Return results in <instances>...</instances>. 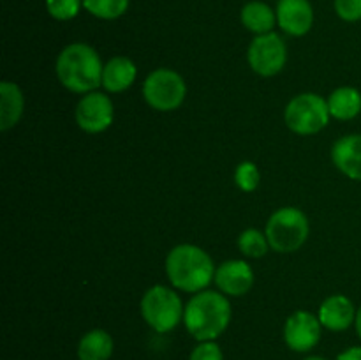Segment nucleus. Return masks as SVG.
<instances>
[{"label":"nucleus","instance_id":"bb28decb","mask_svg":"<svg viewBox=\"0 0 361 360\" xmlns=\"http://www.w3.org/2000/svg\"><path fill=\"white\" fill-rule=\"evenodd\" d=\"M355 325H356V332H358V335H360V339H361V307L358 309V313H356Z\"/></svg>","mask_w":361,"mask_h":360},{"label":"nucleus","instance_id":"4be33fe9","mask_svg":"<svg viewBox=\"0 0 361 360\" xmlns=\"http://www.w3.org/2000/svg\"><path fill=\"white\" fill-rule=\"evenodd\" d=\"M81 6H83V0H46V9L49 16L60 21L73 20L74 16H78Z\"/></svg>","mask_w":361,"mask_h":360},{"label":"nucleus","instance_id":"1a4fd4ad","mask_svg":"<svg viewBox=\"0 0 361 360\" xmlns=\"http://www.w3.org/2000/svg\"><path fill=\"white\" fill-rule=\"evenodd\" d=\"M113 102L101 92H90L76 106V122L87 133H102L113 122Z\"/></svg>","mask_w":361,"mask_h":360},{"label":"nucleus","instance_id":"f03ea898","mask_svg":"<svg viewBox=\"0 0 361 360\" xmlns=\"http://www.w3.org/2000/svg\"><path fill=\"white\" fill-rule=\"evenodd\" d=\"M231 306L221 293L201 292L189 300L183 313V323L197 341H214L228 328Z\"/></svg>","mask_w":361,"mask_h":360},{"label":"nucleus","instance_id":"aec40b11","mask_svg":"<svg viewBox=\"0 0 361 360\" xmlns=\"http://www.w3.org/2000/svg\"><path fill=\"white\" fill-rule=\"evenodd\" d=\"M83 7L101 20H116L129 9V0H83Z\"/></svg>","mask_w":361,"mask_h":360},{"label":"nucleus","instance_id":"f3484780","mask_svg":"<svg viewBox=\"0 0 361 360\" xmlns=\"http://www.w3.org/2000/svg\"><path fill=\"white\" fill-rule=\"evenodd\" d=\"M113 337L106 330L95 328L85 334L78 344V359L80 360H109L113 355Z\"/></svg>","mask_w":361,"mask_h":360},{"label":"nucleus","instance_id":"412c9836","mask_svg":"<svg viewBox=\"0 0 361 360\" xmlns=\"http://www.w3.org/2000/svg\"><path fill=\"white\" fill-rule=\"evenodd\" d=\"M268 239L257 229H245L238 239V247L245 256L250 258H261L267 254L268 251Z\"/></svg>","mask_w":361,"mask_h":360},{"label":"nucleus","instance_id":"4468645a","mask_svg":"<svg viewBox=\"0 0 361 360\" xmlns=\"http://www.w3.org/2000/svg\"><path fill=\"white\" fill-rule=\"evenodd\" d=\"M334 164L353 180H361V134L341 138L331 148Z\"/></svg>","mask_w":361,"mask_h":360},{"label":"nucleus","instance_id":"9d476101","mask_svg":"<svg viewBox=\"0 0 361 360\" xmlns=\"http://www.w3.org/2000/svg\"><path fill=\"white\" fill-rule=\"evenodd\" d=\"M321 321L309 311H296L288 318L284 327L286 344L293 352H310L321 339Z\"/></svg>","mask_w":361,"mask_h":360},{"label":"nucleus","instance_id":"7ed1b4c3","mask_svg":"<svg viewBox=\"0 0 361 360\" xmlns=\"http://www.w3.org/2000/svg\"><path fill=\"white\" fill-rule=\"evenodd\" d=\"M166 272L175 288L196 293L207 288L215 275L212 258L192 244L176 246L166 260Z\"/></svg>","mask_w":361,"mask_h":360},{"label":"nucleus","instance_id":"39448f33","mask_svg":"<svg viewBox=\"0 0 361 360\" xmlns=\"http://www.w3.org/2000/svg\"><path fill=\"white\" fill-rule=\"evenodd\" d=\"M183 313L185 309L180 296L166 286H154L141 299V314L145 321L161 334L173 330L182 321Z\"/></svg>","mask_w":361,"mask_h":360},{"label":"nucleus","instance_id":"b1692460","mask_svg":"<svg viewBox=\"0 0 361 360\" xmlns=\"http://www.w3.org/2000/svg\"><path fill=\"white\" fill-rule=\"evenodd\" d=\"M335 13L344 21L361 20V0H334Z\"/></svg>","mask_w":361,"mask_h":360},{"label":"nucleus","instance_id":"cd10ccee","mask_svg":"<svg viewBox=\"0 0 361 360\" xmlns=\"http://www.w3.org/2000/svg\"><path fill=\"white\" fill-rule=\"evenodd\" d=\"M305 360H326V359H323V356H307Z\"/></svg>","mask_w":361,"mask_h":360},{"label":"nucleus","instance_id":"a211bd4d","mask_svg":"<svg viewBox=\"0 0 361 360\" xmlns=\"http://www.w3.org/2000/svg\"><path fill=\"white\" fill-rule=\"evenodd\" d=\"M242 23L245 25V28H249L250 32L257 35H263L271 32V28L275 27V21H277V13L271 11L270 6H267L264 2H249L243 6L242 14Z\"/></svg>","mask_w":361,"mask_h":360},{"label":"nucleus","instance_id":"423d86ee","mask_svg":"<svg viewBox=\"0 0 361 360\" xmlns=\"http://www.w3.org/2000/svg\"><path fill=\"white\" fill-rule=\"evenodd\" d=\"M286 124L296 134H316L330 119L328 101L317 94H300L289 101L284 113Z\"/></svg>","mask_w":361,"mask_h":360},{"label":"nucleus","instance_id":"9b49d317","mask_svg":"<svg viewBox=\"0 0 361 360\" xmlns=\"http://www.w3.org/2000/svg\"><path fill=\"white\" fill-rule=\"evenodd\" d=\"M277 23L286 34L302 37L314 25L312 6L309 0H279Z\"/></svg>","mask_w":361,"mask_h":360},{"label":"nucleus","instance_id":"f8f14e48","mask_svg":"<svg viewBox=\"0 0 361 360\" xmlns=\"http://www.w3.org/2000/svg\"><path fill=\"white\" fill-rule=\"evenodd\" d=\"M215 282L228 295H245L254 284V272L250 265L245 263V261H226L215 272Z\"/></svg>","mask_w":361,"mask_h":360},{"label":"nucleus","instance_id":"a878e982","mask_svg":"<svg viewBox=\"0 0 361 360\" xmlns=\"http://www.w3.org/2000/svg\"><path fill=\"white\" fill-rule=\"evenodd\" d=\"M337 360H361V346H353L348 348L345 352H342L337 356Z\"/></svg>","mask_w":361,"mask_h":360},{"label":"nucleus","instance_id":"ddd939ff","mask_svg":"<svg viewBox=\"0 0 361 360\" xmlns=\"http://www.w3.org/2000/svg\"><path fill=\"white\" fill-rule=\"evenodd\" d=\"M319 321L328 330L342 332L356 320V311L351 300L344 295H334L324 300L319 307Z\"/></svg>","mask_w":361,"mask_h":360},{"label":"nucleus","instance_id":"6e6552de","mask_svg":"<svg viewBox=\"0 0 361 360\" xmlns=\"http://www.w3.org/2000/svg\"><path fill=\"white\" fill-rule=\"evenodd\" d=\"M247 59H249L254 73L261 74V76H274V74L281 73L282 67L286 66L288 48L281 35L275 32H268V34L257 35L250 42Z\"/></svg>","mask_w":361,"mask_h":360},{"label":"nucleus","instance_id":"f257e3e1","mask_svg":"<svg viewBox=\"0 0 361 360\" xmlns=\"http://www.w3.org/2000/svg\"><path fill=\"white\" fill-rule=\"evenodd\" d=\"M102 66L97 52L83 42L66 46L56 59V76L71 92L87 94L102 85Z\"/></svg>","mask_w":361,"mask_h":360},{"label":"nucleus","instance_id":"5701e85b","mask_svg":"<svg viewBox=\"0 0 361 360\" xmlns=\"http://www.w3.org/2000/svg\"><path fill=\"white\" fill-rule=\"evenodd\" d=\"M259 180H261L259 169H257V166L254 164V162L245 161L236 168L235 182L236 186H238L242 191H245V193H250V191L256 189V187L259 186Z\"/></svg>","mask_w":361,"mask_h":360},{"label":"nucleus","instance_id":"6ab92c4d","mask_svg":"<svg viewBox=\"0 0 361 360\" xmlns=\"http://www.w3.org/2000/svg\"><path fill=\"white\" fill-rule=\"evenodd\" d=\"M330 115L338 120H351L361 112V94L353 87H341L328 99Z\"/></svg>","mask_w":361,"mask_h":360},{"label":"nucleus","instance_id":"393cba45","mask_svg":"<svg viewBox=\"0 0 361 360\" xmlns=\"http://www.w3.org/2000/svg\"><path fill=\"white\" fill-rule=\"evenodd\" d=\"M189 360H224V355L217 342L203 341L192 349Z\"/></svg>","mask_w":361,"mask_h":360},{"label":"nucleus","instance_id":"2eb2a0df","mask_svg":"<svg viewBox=\"0 0 361 360\" xmlns=\"http://www.w3.org/2000/svg\"><path fill=\"white\" fill-rule=\"evenodd\" d=\"M136 80V66L127 56H115L102 71V85L108 92H123Z\"/></svg>","mask_w":361,"mask_h":360},{"label":"nucleus","instance_id":"20e7f679","mask_svg":"<svg viewBox=\"0 0 361 360\" xmlns=\"http://www.w3.org/2000/svg\"><path fill=\"white\" fill-rule=\"evenodd\" d=\"M309 219L295 207H284L275 212L267 224L268 244L277 253H293L305 244L309 236Z\"/></svg>","mask_w":361,"mask_h":360},{"label":"nucleus","instance_id":"0eeeda50","mask_svg":"<svg viewBox=\"0 0 361 360\" xmlns=\"http://www.w3.org/2000/svg\"><path fill=\"white\" fill-rule=\"evenodd\" d=\"M187 87L183 78L171 69H157L148 74L143 85L145 101L159 112H171L183 102Z\"/></svg>","mask_w":361,"mask_h":360},{"label":"nucleus","instance_id":"dca6fc26","mask_svg":"<svg viewBox=\"0 0 361 360\" xmlns=\"http://www.w3.org/2000/svg\"><path fill=\"white\" fill-rule=\"evenodd\" d=\"M23 113V94L11 81L0 83V129L7 131L16 126Z\"/></svg>","mask_w":361,"mask_h":360}]
</instances>
